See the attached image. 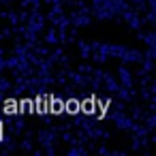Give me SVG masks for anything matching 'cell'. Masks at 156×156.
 I'll use <instances>...</instances> for the list:
<instances>
[{"label":"cell","mask_w":156,"mask_h":156,"mask_svg":"<svg viewBox=\"0 0 156 156\" xmlns=\"http://www.w3.org/2000/svg\"><path fill=\"white\" fill-rule=\"evenodd\" d=\"M120 75H122V79H124V81H126V83H128V81H130V77H128V73H126V71H124V69H122V71H120Z\"/></svg>","instance_id":"obj_2"},{"label":"cell","mask_w":156,"mask_h":156,"mask_svg":"<svg viewBox=\"0 0 156 156\" xmlns=\"http://www.w3.org/2000/svg\"><path fill=\"white\" fill-rule=\"evenodd\" d=\"M66 107H69V111H71V113H75V111H77V101H69V103H66Z\"/></svg>","instance_id":"obj_1"}]
</instances>
